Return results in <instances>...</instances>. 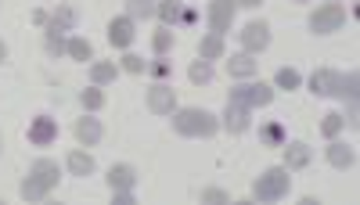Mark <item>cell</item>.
<instances>
[{
	"label": "cell",
	"mask_w": 360,
	"mask_h": 205,
	"mask_svg": "<svg viewBox=\"0 0 360 205\" xmlns=\"http://www.w3.org/2000/svg\"><path fill=\"white\" fill-rule=\"evenodd\" d=\"M173 130L180 137H213L220 130V119L205 108H176L173 112Z\"/></svg>",
	"instance_id": "obj_1"
},
{
	"label": "cell",
	"mask_w": 360,
	"mask_h": 205,
	"mask_svg": "<svg viewBox=\"0 0 360 205\" xmlns=\"http://www.w3.org/2000/svg\"><path fill=\"white\" fill-rule=\"evenodd\" d=\"M292 191V177H288V169L285 166H270L259 173V180L252 184V198L256 201H278Z\"/></svg>",
	"instance_id": "obj_2"
},
{
	"label": "cell",
	"mask_w": 360,
	"mask_h": 205,
	"mask_svg": "<svg viewBox=\"0 0 360 205\" xmlns=\"http://www.w3.org/2000/svg\"><path fill=\"white\" fill-rule=\"evenodd\" d=\"M231 101L245 105V108H263V105L274 101V86H266V83H238V86H231Z\"/></svg>",
	"instance_id": "obj_3"
},
{
	"label": "cell",
	"mask_w": 360,
	"mask_h": 205,
	"mask_svg": "<svg viewBox=\"0 0 360 205\" xmlns=\"http://www.w3.org/2000/svg\"><path fill=\"white\" fill-rule=\"evenodd\" d=\"M342 25H346V8H342V4H321V8L310 15V29H314L317 37L339 33Z\"/></svg>",
	"instance_id": "obj_4"
},
{
	"label": "cell",
	"mask_w": 360,
	"mask_h": 205,
	"mask_svg": "<svg viewBox=\"0 0 360 205\" xmlns=\"http://www.w3.org/2000/svg\"><path fill=\"white\" fill-rule=\"evenodd\" d=\"M148 108L155 115H173L176 112V91L169 83H155L152 91H148Z\"/></svg>",
	"instance_id": "obj_5"
},
{
	"label": "cell",
	"mask_w": 360,
	"mask_h": 205,
	"mask_svg": "<svg viewBox=\"0 0 360 205\" xmlns=\"http://www.w3.org/2000/svg\"><path fill=\"white\" fill-rule=\"evenodd\" d=\"M234 0H213L209 4V29H213L217 37H224L227 29H231V22H234Z\"/></svg>",
	"instance_id": "obj_6"
},
{
	"label": "cell",
	"mask_w": 360,
	"mask_h": 205,
	"mask_svg": "<svg viewBox=\"0 0 360 205\" xmlns=\"http://www.w3.org/2000/svg\"><path fill=\"white\" fill-rule=\"evenodd\" d=\"M266 44H270V25H266V22H249V25L242 29V47H245V54H259V51H266Z\"/></svg>",
	"instance_id": "obj_7"
},
{
	"label": "cell",
	"mask_w": 360,
	"mask_h": 205,
	"mask_svg": "<svg viewBox=\"0 0 360 205\" xmlns=\"http://www.w3.org/2000/svg\"><path fill=\"white\" fill-rule=\"evenodd\" d=\"M134 18L130 15H119V18H112L108 22V44L112 47H130L134 44Z\"/></svg>",
	"instance_id": "obj_8"
},
{
	"label": "cell",
	"mask_w": 360,
	"mask_h": 205,
	"mask_svg": "<svg viewBox=\"0 0 360 205\" xmlns=\"http://www.w3.org/2000/svg\"><path fill=\"white\" fill-rule=\"evenodd\" d=\"M281 148H285V169H288V173H295V169H307V166H310V159H314L310 144H303V140L281 144Z\"/></svg>",
	"instance_id": "obj_9"
},
{
	"label": "cell",
	"mask_w": 360,
	"mask_h": 205,
	"mask_svg": "<svg viewBox=\"0 0 360 205\" xmlns=\"http://www.w3.org/2000/svg\"><path fill=\"white\" fill-rule=\"evenodd\" d=\"M108 187L112 191H134L137 187V169L130 162H119L108 169Z\"/></svg>",
	"instance_id": "obj_10"
},
{
	"label": "cell",
	"mask_w": 360,
	"mask_h": 205,
	"mask_svg": "<svg viewBox=\"0 0 360 205\" xmlns=\"http://www.w3.org/2000/svg\"><path fill=\"white\" fill-rule=\"evenodd\" d=\"M335 86H339V72L335 69H317L310 76V91L317 98H335Z\"/></svg>",
	"instance_id": "obj_11"
},
{
	"label": "cell",
	"mask_w": 360,
	"mask_h": 205,
	"mask_svg": "<svg viewBox=\"0 0 360 205\" xmlns=\"http://www.w3.org/2000/svg\"><path fill=\"white\" fill-rule=\"evenodd\" d=\"M249 112H252V108L238 105V101H227V108H224V126H227L231 133H245V130H249Z\"/></svg>",
	"instance_id": "obj_12"
},
{
	"label": "cell",
	"mask_w": 360,
	"mask_h": 205,
	"mask_svg": "<svg viewBox=\"0 0 360 205\" xmlns=\"http://www.w3.org/2000/svg\"><path fill=\"white\" fill-rule=\"evenodd\" d=\"M58 137V123L47 119V115H40V119H33V126H29V140L37 144V148H47V144H54Z\"/></svg>",
	"instance_id": "obj_13"
},
{
	"label": "cell",
	"mask_w": 360,
	"mask_h": 205,
	"mask_svg": "<svg viewBox=\"0 0 360 205\" xmlns=\"http://www.w3.org/2000/svg\"><path fill=\"white\" fill-rule=\"evenodd\" d=\"M324 155H328V162H332L335 169H349V166L356 162L353 144H342V140H335V137H332V144L324 148Z\"/></svg>",
	"instance_id": "obj_14"
},
{
	"label": "cell",
	"mask_w": 360,
	"mask_h": 205,
	"mask_svg": "<svg viewBox=\"0 0 360 205\" xmlns=\"http://www.w3.org/2000/svg\"><path fill=\"white\" fill-rule=\"evenodd\" d=\"M51 191H54V187H51L44 177H37V173H29V177L22 180V187H18V194H22L25 201H44Z\"/></svg>",
	"instance_id": "obj_15"
},
{
	"label": "cell",
	"mask_w": 360,
	"mask_h": 205,
	"mask_svg": "<svg viewBox=\"0 0 360 205\" xmlns=\"http://www.w3.org/2000/svg\"><path fill=\"white\" fill-rule=\"evenodd\" d=\"M256 69H259V62H256L252 54H245V51H242V54H234L231 62H227V72H231L234 79H252Z\"/></svg>",
	"instance_id": "obj_16"
},
{
	"label": "cell",
	"mask_w": 360,
	"mask_h": 205,
	"mask_svg": "<svg viewBox=\"0 0 360 205\" xmlns=\"http://www.w3.org/2000/svg\"><path fill=\"white\" fill-rule=\"evenodd\" d=\"M72 25H76V8L69 4H58V11L47 15V29H54V33H69Z\"/></svg>",
	"instance_id": "obj_17"
},
{
	"label": "cell",
	"mask_w": 360,
	"mask_h": 205,
	"mask_svg": "<svg viewBox=\"0 0 360 205\" xmlns=\"http://www.w3.org/2000/svg\"><path fill=\"white\" fill-rule=\"evenodd\" d=\"M76 140L86 144V148H90V144H98L101 140V123L90 119V115H83V119L76 123Z\"/></svg>",
	"instance_id": "obj_18"
},
{
	"label": "cell",
	"mask_w": 360,
	"mask_h": 205,
	"mask_svg": "<svg viewBox=\"0 0 360 205\" xmlns=\"http://www.w3.org/2000/svg\"><path fill=\"white\" fill-rule=\"evenodd\" d=\"M65 162H69L72 177H90V173H94V155H86V152H72Z\"/></svg>",
	"instance_id": "obj_19"
},
{
	"label": "cell",
	"mask_w": 360,
	"mask_h": 205,
	"mask_svg": "<svg viewBox=\"0 0 360 205\" xmlns=\"http://www.w3.org/2000/svg\"><path fill=\"white\" fill-rule=\"evenodd\" d=\"M180 11H184V4H180V0H159V4H155V15L162 18V25H176L180 22Z\"/></svg>",
	"instance_id": "obj_20"
},
{
	"label": "cell",
	"mask_w": 360,
	"mask_h": 205,
	"mask_svg": "<svg viewBox=\"0 0 360 205\" xmlns=\"http://www.w3.org/2000/svg\"><path fill=\"white\" fill-rule=\"evenodd\" d=\"M198 58H205V62H217V58H224V37L209 33V37L198 44Z\"/></svg>",
	"instance_id": "obj_21"
},
{
	"label": "cell",
	"mask_w": 360,
	"mask_h": 205,
	"mask_svg": "<svg viewBox=\"0 0 360 205\" xmlns=\"http://www.w3.org/2000/svg\"><path fill=\"white\" fill-rule=\"evenodd\" d=\"M115 72H119V65H115V62H94V65H90V79H94V86L112 83V79H115Z\"/></svg>",
	"instance_id": "obj_22"
},
{
	"label": "cell",
	"mask_w": 360,
	"mask_h": 205,
	"mask_svg": "<svg viewBox=\"0 0 360 205\" xmlns=\"http://www.w3.org/2000/svg\"><path fill=\"white\" fill-rule=\"evenodd\" d=\"M127 15L134 22H148L155 15V0H127Z\"/></svg>",
	"instance_id": "obj_23"
},
{
	"label": "cell",
	"mask_w": 360,
	"mask_h": 205,
	"mask_svg": "<svg viewBox=\"0 0 360 205\" xmlns=\"http://www.w3.org/2000/svg\"><path fill=\"white\" fill-rule=\"evenodd\" d=\"M188 79H191L195 86H205L209 79H213V62H205V58L191 62V69H188Z\"/></svg>",
	"instance_id": "obj_24"
},
{
	"label": "cell",
	"mask_w": 360,
	"mask_h": 205,
	"mask_svg": "<svg viewBox=\"0 0 360 205\" xmlns=\"http://www.w3.org/2000/svg\"><path fill=\"white\" fill-rule=\"evenodd\" d=\"M29 173H37V177H44L51 187H58V162H51V159H37Z\"/></svg>",
	"instance_id": "obj_25"
},
{
	"label": "cell",
	"mask_w": 360,
	"mask_h": 205,
	"mask_svg": "<svg viewBox=\"0 0 360 205\" xmlns=\"http://www.w3.org/2000/svg\"><path fill=\"white\" fill-rule=\"evenodd\" d=\"M356 86H360V76H356V72H346V76H339L335 98H346V101H353V98H356Z\"/></svg>",
	"instance_id": "obj_26"
},
{
	"label": "cell",
	"mask_w": 360,
	"mask_h": 205,
	"mask_svg": "<svg viewBox=\"0 0 360 205\" xmlns=\"http://www.w3.org/2000/svg\"><path fill=\"white\" fill-rule=\"evenodd\" d=\"M65 54H69V58H76V62H90V54H94V47H90V40H83V37H72Z\"/></svg>",
	"instance_id": "obj_27"
},
{
	"label": "cell",
	"mask_w": 360,
	"mask_h": 205,
	"mask_svg": "<svg viewBox=\"0 0 360 205\" xmlns=\"http://www.w3.org/2000/svg\"><path fill=\"white\" fill-rule=\"evenodd\" d=\"M259 140L270 144V148H281V144H285V130H281V123H266V126L259 130Z\"/></svg>",
	"instance_id": "obj_28"
},
{
	"label": "cell",
	"mask_w": 360,
	"mask_h": 205,
	"mask_svg": "<svg viewBox=\"0 0 360 205\" xmlns=\"http://www.w3.org/2000/svg\"><path fill=\"white\" fill-rule=\"evenodd\" d=\"M299 83H303V76L295 69H278V76H274V86H281V91H299Z\"/></svg>",
	"instance_id": "obj_29"
},
{
	"label": "cell",
	"mask_w": 360,
	"mask_h": 205,
	"mask_svg": "<svg viewBox=\"0 0 360 205\" xmlns=\"http://www.w3.org/2000/svg\"><path fill=\"white\" fill-rule=\"evenodd\" d=\"M65 51H69L65 33H54V29H47V54H51V58H62Z\"/></svg>",
	"instance_id": "obj_30"
},
{
	"label": "cell",
	"mask_w": 360,
	"mask_h": 205,
	"mask_svg": "<svg viewBox=\"0 0 360 205\" xmlns=\"http://www.w3.org/2000/svg\"><path fill=\"white\" fill-rule=\"evenodd\" d=\"M342 126H346V123H342V115H339V112H328V115H324V123H321V133L332 140V137L342 133Z\"/></svg>",
	"instance_id": "obj_31"
},
{
	"label": "cell",
	"mask_w": 360,
	"mask_h": 205,
	"mask_svg": "<svg viewBox=\"0 0 360 205\" xmlns=\"http://www.w3.org/2000/svg\"><path fill=\"white\" fill-rule=\"evenodd\" d=\"M79 105H83L86 112H98V108H105V94L98 91V86H90V91L79 94Z\"/></svg>",
	"instance_id": "obj_32"
},
{
	"label": "cell",
	"mask_w": 360,
	"mask_h": 205,
	"mask_svg": "<svg viewBox=\"0 0 360 205\" xmlns=\"http://www.w3.org/2000/svg\"><path fill=\"white\" fill-rule=\"evenodd\" d=\"M152 47H155V54H166V51L173 47V29H169V25L155 29V37H152Z\"/></svg>",
	"instance_id": "obj_33"
},
{
	"label": "cell",
	"mask_w": 360,
	"mask_h": 205,
	"mask_svg": "<svg viewBox=\"0 0 360 205\" xmlns=\"http://www.w3.org/2000/svg\"><path fill=\"white\" fill-rule=\"evenodd\" d=\"M144 58H137V54H123V62H119V69H123V72H130V76H141L144 72Z\"/></svg>",
	"instance_id": "obj_34"
},
{
	"label": "cell",
	"mask_w": 360,
	"mask_h": 205,
	"mask_svg": "<svg viewBox=\"0 0 360 205\" xmlns=\"http://www.w3.org/2000/svg\"><path fill=\"white\" fill-rule=\"evenodd\" d=\"M202 201H209V205H231L227 191H220V187H205L202 191Z\"/></svg>",
	"instance_id": "obj_35"
},
{
	"label": "cell",
	"mask_w": 360,
	"mask_h": 205,
	"mask_svg": "<svg viewBox=\"0 0 360 205\" xmlns=\"http://www.w3.org/2000/svg\"><path fill=\"white\" fill-rule=\"evenodd\" d=\"M144 72H152L155 79H166V76H169L173 69H169V62H166V58H155L152 65H144Z\"/></svg>",
	"instance_id": "obj_36"
},
{
	"label": "cell",
	"mask_w": 360,
	"mask_h": 205,
	"mask_svg": "<svg viewBox=\"0 0 360 205\" xmlns=\"http://www.w3.org/2000/svg\"><path fill=\"white\" fill-rule=\"evenodd\" d=\"M112 201L115 205H134V191H112Z\"/></svg>",
	"instance_id": "obj_37"
},
{
	"label": "cell",
	"mask_w": 360,
	"mask_h": 205,
	"mask_svg": "<svg viewBox=\"0 0 360 205\" xmlns=\"http://www.w3.org/2000/svg\"><path fill=\"white\" fill-rule=\"evenodd\" d=\"M195 18H198V15H195V11H191V8H184V11H180V22H184V25H191V22H195Z\"/></svg>",
	"instance_id": "obj_38"
},
{
	"label": "cell",
	"mask_w": 360,
	"mask_h": 205,
	"mask_svg": "<svg viewBox=\"0 0 360 205\" xmlns=\"http://www.w3.org/2000/svg\"><path fill=\"white\" fill-rule=\"evenodd\" d=\"M234 4H238V8H259L263 0H234Z\"/></svg>",
	"instance_id": "obj_39"
},
{
	"label": "cell",
	"mask_w": 360,
	"mask_h": 205,
	"mask_svg": "<svg viewBox=\"0 0 360 205\" xmlns=\"http://www.w3.org/2000/svg\"><path fill=\"white\" fill-rule=\"evenodd\" d=\"M4 58H8V47H4V40H0V62H4Z\"/></svg>",
	"instance_id": "obj_40"
},
{
	"label": "cell",
	"mask_w": 360,
	"mask_h": 205,
	"mask_svg": "<svg viewBox=\"0 0 360 205\" xmlns=\"http://www.w3.org/2000/svg\"><path fill=\"white\" fill-rule=\"evenodd\" d=\"M0 148H4V137H0Z\"/></svg>",
	"instance_id": "obj_41"
},
{
	"label": "cell",
	"mask_w": 360,
	"mask_h": 205,
	"mask_svg": "<svg viewBox=\"0 0 360 205\" xmlns=\"http://www.w3.org/2000/svg\"><path fill=\"white\" fill-rule=\"evenodd\" d=\"M328 4H335V0H328Z\"/></svg>",
	"instance_id": "obj_42"
}]
</instances>
